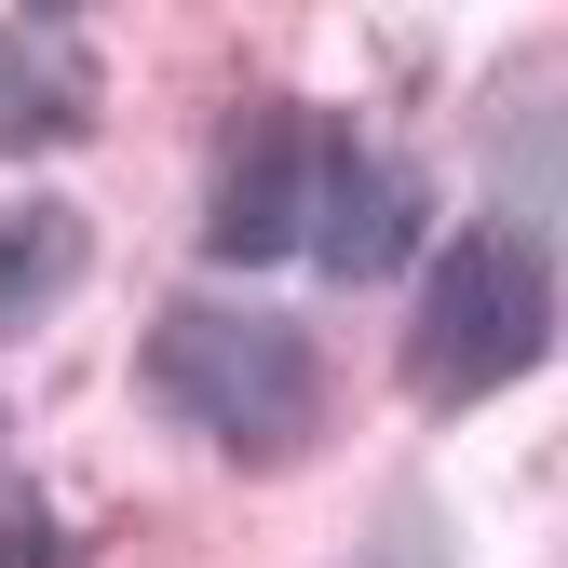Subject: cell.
Instances as JSON below:
<instances>
[{
  "instance_id": "cell-1",
  "label": "cell",
  "mask_w": 568,
  "mask_h": 568,
  "mask_svg": "<svg viewBox=\"0 0 568 568\" xmlns=\"http://www.w3.org/2000/svg\"><path fill=\"white\" fill-rule=\"evenodd\" d=\"M150 406H176L190 434L231 447V460H298L325 434V352L284 325V312L176 298L150 325Z\"/></svg>"
},
{
  "instance_id": "cell-2",
  "label": "cell",
  "mask_w": 568,
  "mask_h": 568,
  "mask_svg": "<svg viewBox=\"0 0 568 568\" xmlns=\"http://www.w3.org/2000/svg\"><path fill=\"white\" fill-rule=\"evenodd\" d=\"M541 352H555V257L528 231H460L434 257V284H419V312H406L419 406H474V393L528 379Z\"/></svg>"
},
{
  "instance_id": "cell-3",
  "label": "cell",
  "mask_w": 568,
  "mask_h": 568,
  "mask_svg": "<svg viewBox=\"0 0 568 568\" xmlns=\"http://www.w3.org/2000/svg\"><path fill=\"white\" fill-rule=\"evenodd\" d=\"M312 190H325V122L257 109V122L231 135V163H217V217H203V244H217L231 271L298 257V244H312Z\"/></svg>"
},
{
  "instance_id": "cell-4",
  "label": "cell",
  "mask_w": 568,
  "mask_h": 568,
  "mask_svg": "<svg viewBox=\"0 0 568 568\" xmlns=\"http://www.w3.org/2000/svg\"><path fill=\"white\" fill-rule=\"evenodd\" d=\"M419 244V176L393 150H366V135H325V190H312V257L338 284H366Z\"/></svg>"
},
{
  "instance_id": "cell-5",
  "label": "cell",
  "mask_w": 568,
  "mask_h": 568,
  "mask_svg": "<svg viewBox=\"0 0 568 568\" xmlns=\"http://www.w3.org/2000/svg\"><path fill=\"white\" fill-rule=\"evenodd\" d=\"M68 135H95V54H82V28L0 14V163L14 150H68Z\"/></svg>"
},
{
  "instance_id": "cell-6",
  "label": "cell",
  "mask_w": 568,
  "mask_h": 568,
  "mask_svg": "<svg viewBox=\"0 0 568 568\" xmlns=\"http://www.w3.org/2000/svg\"><path fill=\"white\" fill-rule=\"evenodd\" d=\"M95 271V231H82V203H0V338H28L68 284Z\"/></svg>"
},
{
  "instance_id": "cell-7",
  "label": "cell",
  "mask_w": 568,
  "mask_h": 568,
  "mask_svg": "<svg viewBox=\"0 0 568 568\" xmlns=\"http://www.w3.org/2000/svg\"><path fill=\"white\" fill-rule=\"evenodd\" d=\"M352 568H460V555H447V528H434V501H393V515L366 528V555H352Z\"/></svg>"
}]
</instances>
